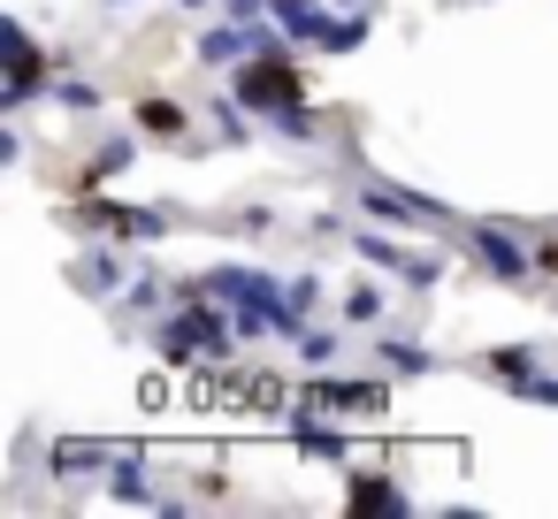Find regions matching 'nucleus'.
Instances as JSON below:
<instances>
[{
	"mask_svg": "<svg viewBox=\"0 0 558 519\" xmlns=\"http://www.w3.org/2000/svg\"><path fill=\"white\" fill-rule=\"evenodd\" d=\"M238 100L245 108H299L306 92H299V70H291V47H276V54H253V62H238Z\"/></svg>",
	"mask_w": 558,
	"mask_h": 519,
	"instance_id": "f257e3e1",
	"label": "nucleus"
},
{
	"mask_svg": "<svg viewBox=\"0 0 558 519\" xmlns=\"http://www.w3.org/2000/svg\"><path fill=\"white\" fill-rule=\"evenodd\" d=\"M360 207H367V214H383V222H405V230H421V222H451V207H444V199L398 191V184H383V176H367V184H360Z\"/></svg>",
	"mask_w": 558,
	"mask_h": 519,
	"instance_id": "f03ea898",
	"label": "nucleus"
},
{
	"mask_svg": "<svg viewBox=\"0 0 558 519\" xmlns=\"http://www.w3.org/2000/svg\"><path fill=\"white\" fill-rule=\"evenodd\" d=\"M199 291L222 306H283V283L268 268H215V275H199Z\"/></svg>",
	"mask_w": 558,
	"mask_h": 519,
	"instance_id": "7ed1b4c3",
	"label": "nucleus"
},
{
	"mask_svg": "<svg viewBox=\"0 0 558 519\" xmlns=\"http://www.w3.org/2000/svg\"><path fill=\"white\" fill-rule=\"evenodd\" d=\"M0 54H9V92H0V108H32V92H39V77H47V54L32 47V32L24 24H9V47H0Z\"/></svg>",
	"mask_w": 558,
	"mask_h": 519,
	"instance_id": "20e7f679",
	"label": "nucleus"
},
{
	"mask_svg": "<svg viewBox=\"0 0 558 519\" xmlns=\"http://www.w3.org/2000/svg\"><path fill=\"white\" fill-rule=\"evenodd\" d=\"M474 260H482L497 283H527V252H520V237H512V230H497V222H482V230H474Z\"/></svg>",
	"mask_w": 558,
	"mask_h": 519,
	"instance_id": "39448f33",
	"label": "nucleus"
},
{
	"mask_svg": "<svg viewBox=\"0 0 558 519\" xmlns=\"http://www.w3.org/2000/svg\"><path fill=\"white\" fill-rule=\"evenodd\" d=\"M306 405H322V412H383L390 405V390L383 382H306Z\"/></svg>",
	"mask_w": 558,
	"mask_h": 519,
	"instance_id": "423d86ee",
	"label": "nucleus"
},
{
	"mask_svg": "<svg viewBox=\"0 0 558 519\" xmlns=\"http://www.w3.org/2000/svg\"><path fill=\"white\" fill-rule=\"evenodd\" d=\"M352 511H413L398 481H375V473H352Z\"/></svg>",
	"mask_w": 558,
	"mask_h": 519,
	"instance_id": "0eeeda50",
	"label": "nucleus"
},
{
	"mask_svg": "<svg viewBox=\"0 0 558 519\" xmlns=\"http://www.w3.org/2000/svg\"><path fill=\"white\" fill-rule=\"evenodd\" d=\"M138 161V138H108L100 153H93V169H85V184H116L123 169Z\"/></svg>",
	"mask_w": 558,
	"mask_h": 519,
	"instance_id": "6e6552de",
	"label": "nucleus"
},
{
	"mask_svg": "<svg viewBox=\"0 0 558 519\" xmlns=\"http://www.w3.org/2000/svg\"><path fill=\"white\" fill-rule=\"evenodd\" d=\"M375 359H383V374H428V367H436V351H421V344H405V336L375 344Z\"/></svg>",
	"mask_w": 558,
	"mask_h": 519,
	"instance_id": "1a4fd4ad",
	"label": "nucleus"
},
{
	"mask_svg": "<svg viewBox=\"0 0 558 519\" xmlns=\"http://www.w3.org/2000/svg\"><path fill=\"white\" fill-rule=\"evenodd\" d=\"M108 489L123 496V504H154V489H146V473H138V458L123 450V458H108Z\"/></svg>",
	"mask_w": 558,
	"mask_h": 519,
	"instance_id": "9d476101",
	"label": "nucleus"
},
{
	"mask_svg": "<svg viewBox=\"0 0 558 519\" xmlns=\"http://www.w3.org/2000/svg\"><path fill=\"white\" fill-rule=\"evenodd\" d=\"M108 458H116L108 443H77V435L54 443V473H85V466H108Z\"/></svg>",
	"mask_w": 558,
	"mask_h": 519,
	"instance_id": "9b49d317",
	"label": "nucleus"
},
{
	"mask_svg": "<svg viewBox=\"0 0 558 519\" xmlns=\"http://www.w3.org/2000/svg\"><path fill=\"white\" fill-rule=\"evenodd\" d=\"M138 123H146L154 138H184V108H177V100H138Z\"/></svg>",
	"mask_w": 558,
	"mask_h": 519,
	"instance_id": "f8f14e48",
	"label": "nucleus"
},
{
	"mask_svg": "<svg viewBox=\"0 0 558 519\" xmlns=\"http://www.w3.org/2000/svg\"><path fill=\"white\" fill-rule=\"evenodd\" d=\"M352 252H360L367 268H398V275H405V260H413V252H398V245H390V237H375V230H360V237H352Z\"/></svg>",
	"mask_w": 558,
	"mask_h": 519,
	"instance_id": "ddd939ff",
	"label": "nucleus"
},
{
	"mask_svg": "<svg viewBox=\"0 0 558 519\" xmlns=\"http://www.w3.org/2000/svg\"><path fill=\"white\" fill-rule=\"evenodd\" d=\"M489 374H505V382L520 390V382L535 374V351H527V344H497V351H489Z\"/></svg>",
	"mask_w": 558,
	"mask_h": 519,
	"instance_id": "4468645a",
	"label": "nucleus"
},
{
	"mask_svg": "<svg viewBox=\"0 0 558 519\" xmlns=\"http://www.w3.org/2000/svg\"><path fill=\"white\" fill-rule=\"evenodd\" d=\"M276 131H283L291 146H314V138H322V115H314V108L299 100V108H283V115H276Z\"/></svg>",
	"mask_w": 558,
	"mask_h": 519,
	"instance_id": "2eb2a0df",
	"label": "nucleus"
},
{
	"mask_svg": "<svg viewBox=\"0 0 558 519\" xmlns=\"http://www.w3.org/2000/svg\"><path fill=\"white\" fill-rule=\"evenodd\" d=\"M54 100H62L70 115H93V108H100V92H93L85 77H62V70H54Z\"/></svg>",
	"mask_w": 558,
	"mask_h": 519,
	"instance_id": "dca6fc26",
	"label": "nucleus"
},
{
	"mask_svg": "<svg viewBox=\"0 0 558 519\" xmlns=\"http://www.w3.org/2000/svg\"><path fill=\"white\" fill-rule=\"evenodd\" d=\"M70 275H77L85 291H108V283H116V260H108V252H85V260H77Z\"/></svg>",
	"mask_w": 558,
	"mask_h": 519,
	"instance_id": "f3484780",
	"label": "nucleus"
},
{
	"mask_svg": "<svg viewBox=\"0 0 558 519\" xmlns=\"http://www.w3.org/2000/svg\"><path fill=\"white\" fill-rule=\"evenodd\" d=\"M344 321H360V329H367V321H383V291H375V283H360V291L344 298Z\"/></svg>",
	"mask_w": 558,
	"mask_h": 519,
	"instance_id": "a211bd4d",
	"label": "nucleus"
},
{
	"mask_svg": "<svg viewBox=\"0 0 558 519\" xmlns=\"http://www.w3.org/2000/svg\"><path fill=\"white\" fill-rule=\"evenodd\" d=\"M299 359H306V367H329V359H337V336H329V329H299Z\"/></svg>",
	"mask_w": 558,
	"mask_h": 519,
	"instance_id": "6ab92c4d",
	"label": "nucleus"
},
{
	"mask_svg": "<svg viewBox=\"0 0 558 519\" xmlns=\"http://www.w3.org/2000/svg\"><path fill=\"white\" fill-rule=\"evenodd\" d=\"M283 298H291V313L306 321V313L322 306V283H314V275H299V283H283Z\"/></svg>",
	"mask_w": 558,
	"mask_h": 519,
	"instance_id": "aec40b11",
	"label": "nucleus"
},
{
	"mask_svg": "<svg viewBox=\"0 0 558 519\" xmlns=\"http://www.w3.org/2000/svg\"><path fill=\"white\" fill-rule=\"evenodd\" d=\"M520 397H527V405H550V412H558V374H543V367H535V374L520 382Z\"/></svg>",
	"mask_w": 558,
	"mask_h": 519,
	"instance_id": "412c9836",
	"label": "nucleus"
},
{
	"mask_svg": "<svg viewBox=\"0 0 558 519\" xmlns=\"http://www.w3.org/2000/svg\"><path fill=\"white\" fill-rule=\"evenodd\" d=\"M405 283H421V291L444 283V260H436V252H413V260H405Z\"/></svg>",
	"mask_w": 558,
	"mask_h": 519,
	"instance_id": "4be33fe9",
	"label": "nucleus"
},
{
	"mask_svg": "<svg viewBox=\"0 0 558 519\" xmlns=\"http://www.w3.org/2000/svg\"><path fill=\"white\" fill-rule=\"evenodd\" d=\"M230 16L238 24H260V16H276V0H230Z\"/></svg>",
	"mask_w": 558,
	"mask_h": 519,
	"instance_id": "5701e85b",
	"label": "nucleus"
},
{
	"mask_svg": "<svg viewBox=\"0 0 558 519\" xmlns=\"http://www.w3.org/2000/svg\"><path fill=\"white\" fill-rule=\"evenodd\" d=\"M543 268H550V275H558V237H550V245H543Z\"/></svg>",
	"mask_w": 558,
	"mask_h": 519,
	"instance_id": "b1692460",
	"label": "nucleus"
},
{
	"mask_svg": "<svg viewBox=\"0 0 558 519\" xmlns=\"http://www.w3.org/2000/svg\"><path fill=\"white\" fill-rule=\"evenodd\" d=\"M337 9H375V0H337Z\"/></svg>",
	"mask_w": 558,
	"mask_h": 519,
	"instance_id": "393cba45",
	"label": "nucleus"
},
{
	"mask_svg": "<svg viewBox=\"0 0 558 519\" xmlns=\"http://www.w3.org/2000/svg\"><path fill=\"white\" fill-rule=\"evenodd\" d=\"M184 9H207V0H184Z\"/></svg>",
	"mask_w": 558,
	"mask_h": 519,
	"instance_id": "a878e982",
	"label": "nucleus"
},
{
	"mask_svg": "<svg viewBox=\"0 0 558 519\" xmlns=\"http://www.w3.org/2000/svg\"><path fill=\"white\" fill-rule=\"evenodd\" d=\"M108 9H123V0H108Z\"/></svg>",
	"mask_w": 558,
	"mask_h": 519,
	"instance_id": "bb28decb",
	"label": "nucleus"
}]
</instances>
